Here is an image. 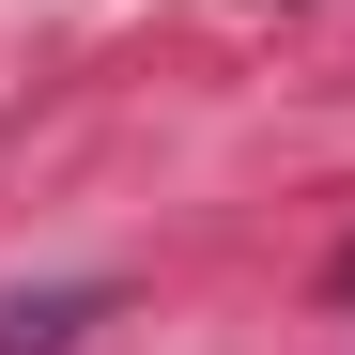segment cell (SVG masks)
<instances>
[{
    "label": "cell",
    "mask_w": 355,
    "mask_h": 355,
    "mask_svg": "<svg viewBox=\"0 0 355 355\" xmlns=\"http://www.w3.org/2000/svg\"><path fill=\"white\" fill-rule=\"evenodd\" d=\"M108 309L93 278H46V293H0V355H78V324Z\"/></svg>",
    "instance_id": "cell-1"
}]
</instances>
